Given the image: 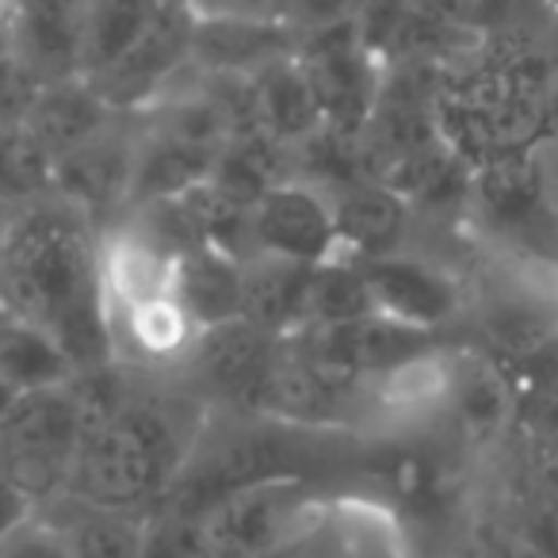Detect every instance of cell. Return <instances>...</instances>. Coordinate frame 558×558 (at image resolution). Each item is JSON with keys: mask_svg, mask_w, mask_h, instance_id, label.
I'll return each mask as SVG.
<instances>
[{"mask_svg": "<svg viewBox=\"0 0 558 558\" xmlns=\"http://www.w3.org/2000/svg\"><path fill=\"white\" fill-rule=\"evenodd\" d=\"M0 295L12 314L58 337L81 372L116 360L100 233L58 195L16 210L0 245Z\"/></svg>", "mask_w": 558, "mask_h": 558, "instance_id": "obj_1", "label": "cell"}, {"mask_svg": "<svg viewBox=\"0 0 558 558\" xmlns=\"http://www.w3.org/2000/svg\"><path fill=\"white\" fill-rule=\"evenodd\" d=\"M157 379L161 375L138 367L126 402L85 428L62 497L138 517L161 509L210 410L180 383Z\"/></svg>", "mask_w": 558, "mask_h": 558, "instance_id": "obj_2", "label": "cell"}, {"mask_svg": "<svg viewBox=\"0 0 558 558\" xmlns=\"http://www.w3.org/2000/svg\"><path fill=\"white\" fill-rule=\"evenodd\" d=\"M555 65L543 35H478L436 73L433 116L444 146L474 165L547 142Z\"/></svg>", "mask_w": 558, "mask_h": 558, "instance_id": "obj_3", "label": "cell"}, {"mask_svg": "<svg viewBox=\"0 0 558 558\" xmlns=\"http://www.w3.org/2000/svg\"><path fill=\"white\" fill-rule=\"evenodd\" d=\"M85 428L88 417L73 379L62 387L27 390L0 413V466L32 509L65 494Z\"/></svg>", "mask_w": 558, "mask_h": 558, "instance_id": "obj_4", "label": "cell"}, {"mask_svg": "<svg viewBox=\"0 0 558 558\" xmlns=\"http://www.w3.org/2000/svg\"><path fill=\"white\" fill-rule=\"evenodd\" d=\"M329 512L318 478H264L210 501L203 517L210 558H268Z\"/></svg>", "mask_w": 558, "mask_h": 558, "instance_id": "obj_5", "label": "cell"}, {"mask_svg": "<svg viewBox=\"0 0 558 558\" xmlns=\"http://www.w3.org/2000/svg\"><path fill=\"white\" fill-rule=\"evenodd\" d=\"M283 337L233 318L226 326L203 329L187 356L172 372L184 390H192L210 413H248L253 417L268 375L276 367Z\"/></svg>", "mask_w": 558, "mask_h": 558, "instance_id": "obj_6", "label": "cell"}, {"mask_svg": "<svg viewBox=\"0 0 558 558\" xmlns=\"http://www.w3.org/2000/svg\"><path fill=\"white\" fill-rule=\"evenodd\" d=\"M279 256L295 264H322L341 253L333 195L303 177L276 184L248 210V256Z\"/></svg>", "mask_w": 558, "mask_h": 558, "instance_id": "obj_7", "label": "cell"}, {"mask_svg": "<svg viewBox=\"0 0 558 558\" xmlns=\"http://www.w3.org/2000/svg\"><path fill=\"white\" fill-rule=\"evenodd\" d=\"M138 116H119L108 131L88 138L85 146L58 157L54 195L77 207L93 226H111L126 210L134 177V154H138Z\"/></svg>", "mask_w": 558, "mask_h": 558, "instance_id": "obj_8", "label": "cell"}, {"mask_svg": "<svg viewBox=\"0 0 558 558\" xmlns=\"http://www.w3.org/2000/svg\"><path fill=\"white\" fill-rule=\"evenodd\" d=\"M192 4L187 0H165L161 16L142 35L138 47H131L111 70L96 73L88 81L100 88V96L111 108L134 116V111L149 108L192 65Z\"/></svg>", "mask_w": 558, "mask_h": 558, "instance_id": "obj_9", "label": "cell"}, {"mask_svg": "<svg viewBox=\"0 0 558 558\" xmlns=\"http://www.w3.org/2000/svg\"><path fill=\"white\" fill-rule=\"evenodd\" d=\"M360 268L367 279L372 311L383 318L436 333L459 314V283L425 256L398 248L375 260H360Z\"/></svg>", "mask_w": 558, "mask_h": 558, "instance_id": "obj_10", "label": "cell"}, {"mask_svg": "<svg viewBox=\"0 0 558 558\" xmlns=\"http://www.w3.org/2000/svg\"><path fill=\"white\" fill-rule=\"evenodd\" d=\"M169 295L199 333L245 318V256L215 245H192L172 264Z\"/></svg>", "mask_w": 558, "mask_h": 558, "instance_id": "obj_11", "label": "cell"}, {"mask_svg": "<svg viewBox=\"0 0 558 558\" xmlns=\"http://www.w3.org/2000/svg\"><path fill=\"white\" fill-rule=\"evenodd\" d=\"M248 104H253V131L268 134L288 149L303 146L326 126L314 81L299 54H283L256 70L248 77Z\"/></svg>", "mask_w": 558, "mask_h": 558, "instance_id": "obj_12", "label": "cell"}, {"mask_svg": "<svg viewBox=\"0 0 558 558\" xmlns=\"http://www.w3.org/2000/svg\"><path fill=\"white\" fill-rule=\"evenodd\" d=\"M333 215H337V245L349 260H375V256L398 253L410 233V199L379 180L364 177L356 184L337 187Z\"/></svg>", "mask_w": 558, "mask_h": 558, "instance_id": "obj_13", "label": "cell"}, {"mask_svg": "<svg viewBox=\"0 0 558 558\" xmlns=\"http://www.w3.org/2000/svg\"><path fill=\"white\" fill-rule=\"evenodd\" d=\"M299 39L283 24L233 16H195L192 32V65L203 73H230L253 77L268 62L295 54Z\"/></svg>", "mask_w": 558, "mask_h": 558, "instance_id": "obj_14", "label": "cell"}, {"mask_svg": "<svg viewBox=\"0 0 558 558\" xmlns=\"http://www.w3.org/2000/svg\"><path fill=\"white\" fill-rule=\"evenodd\" d=\"M119 116H126V111L111 108V104L100 96V88L77 73V77L47 81L43 93L35 96L24 123L32 126L35 138H39L58 161V157H65L70 149L85 146L88 138L108 131Z\"/></svg>", "mask_w": 558, "mask_h": 558, "instance_id": "obj_15", "label": "cell"}, {"mask_svg": "<svg viewBox=\"0 0 558 558\" xmlns=\"http://www.w3.org/2000/svg\"><path fill=\"white\" fill-rule=\"evenodd\" d=\"M218 154H222V149L199 146V142L177 138V134L154 131V126L142 123L126 210L146 207V203H161V199H180L184 192L199 187L203 180H210V172H215Z\"/></svg>", "mask_w": 558, "mask_h": 558, "instance_id": "obj_16", "label": "cell"}, {"mask_svg": "<svg viewBox=\"0 0 558 558\" xmlns=\"http://www.w3.org/2000/svg\"><path fill=\"white\" fill-rule=\"evenodd\" d=\"M471 203L497 230H520L543 210V169L535 149L501 154L471 169Z\"/></svg>", "mask_w": 558, "mask_h": 558, "instance_id": "obj_17", "label": "cell"}, {"mask_svg": "<svg viewBox=\"0 0 558 558\" xmlns=\"http://www.w3.org/2000/svg\"><path fill=\"white\" fill-rule=\"evenodd\" d=\"M314 264L245 256V318L276 337H291L306 322V288Z\"/></svg>", "mask_w": 558, "mask_h": 558, "instance_id": "obj_18", "label": "cell"}, {"mask_svg": "<svg viewBox=\"0 0 558 558\" xmlns=\"http://www.w3.org/2000/svg\"><path fill=\"white\" fill-rule=\"evenodd\" d=\"M444 410L451 413L463 440L486 444L512 417V387L494 360H463L448 372Z\"/></svg>", "mask_w": 558, "mask_h": 558, "instance_id": "obj_19", "label": "cell"}, {"mask_svg": "<svg viewBox=\"0 0 558 558\" xmlns=\"http://www.w3.org/2000/svg\"><path fill=\"white\" fill-rule=\"evenodd\" d=\"M165 0H81V77L111 70L161 16Z\"/></svg>", "mask_w": 558, "mask_h": 558, "instance_id": "obj_20", "label": "cell"}, {"mask_svg": "<svg viewBox=\"0 0 558 558\" xmlns=\"http://www.w3.org/2000/svg\"><path fill=\"white\" fill-rule=\"evenodd\" d=\"M77 372L81 367L73 364L70 352L43 326L20 318V314H9L0 322V383H9L16 395L62 387Z\"/></svg>", "mask_w": 558, "mask_h": 558, "instance_id": "obj_21", "label": "cell"}, {"mask_svg": "<svg viewBox=\"0 0 558 558\" xmlns=\"http://www.w3.org/2000/svg\"><path fill=\"white\" fill-rule=\"evenodd\" d=\"M291 177H295V149L279 146L260 131H238L218 154L210 184L222 187L230 199L253 207L260 195H268L271 187Z\"/></svg>", "mask_w": 558, "mask_h": 558, "instance_id": "obj_22", "label": "cell"}, {"mask_svg": "<svg viewBox=\"0 0 558 558\" xmlns=\"http://www.w3.org/2000/svg\"><path fill=\"white\" fill-rule=\"evenodd\" d=\"M43 509L62 527L70 558H142L146 517L138 512L93 509V505H77L70 497H58Z\"/></svg>", "mask_w": 558, "mask_h": 558, "instance_id": "obj_23", "label": "cell"}, {"mask_svg": "<svg viewBox=\"0 0 558 558\" xmlns=\"http://www.w3.org/2000/svg\"><path fill=\"white\" fill-rule=\"evenodd\" d=\"M482 333L505 360L527 364V360L543 356L555 341V311L539 295L497 291L482 306Z\"/></svg>", "mask_w": 558, "mask_h": 558, "instance_id": "obj_24", "label": "cell"}, {"mask_svg": "<svg viewBox=\"0 0 558 558\" xmlns=\"http://www.w3.org/2000/svg\"><path fill=\"white\" fill-rule=\"evenodd\" d=\"M54 154L27 123H0V195L16 207L54 195Z\"/></svg>", "mask_w": 558, "mask_h": 558, "instance_id": "obj_25", "label": "cell"}, {"mask_svg": "<svg viewBox=\"0 0 558 558\" xmlns=\"http://www.w3.org/2000/svg\"><path fill=\"white\" fill-rule=\"evenodd\" d=\"M372 295H367L364 268L349 256H333L311 268V288H306V326H337V322L367 318Z\"/></svg>", "mask_w": 558, "mask_h": 558, "instance_id": "obj_26", "label": "cell"}, {"mask_svg": "<svg viewBox=\"0 0 558 558\" xmlns=\"http://www.w3.org/2000/svg\"><path fill=\"white\" fill-rule=\"evenodd\" d=\"M142 558H210L203 517L187 509H172V505L154 509L146 517Z\"/></svg>", "mask_w": 558, "mask_h": 558, "instance_id": "obj_27", "label": "cell"}, {"mask_svg": "<svg viewBox=\"0 0 558 558\" xmlns=\"http://www.w3.org/2000/svg\"><path fill=\"white\" fill-rule=\"evenodd\" d=\"M43 85L47 81L27 65L9 35H0V123H24Z\"/></svg>", "mask_w": 558, "mask_h": 558, "instance_id": "obj_28", "label": "cell"}, {"mask_svg": "<svg viewBox=\"0 0 558 558\" xmlns=\"http://www.w3.org/2000/svg\"><path fill=\"white\" fill-rule=\"evenodd\" d=\"M0 558H70V550L54 517L47 509H35L20 524L0 532Z\"/></svg>", "mask_w": 558, "mask_h": 558, "instance_id": "obj_29", "label": "cell"}, {"mask_svg": "<svg viewBox=\"0 0 558 558\" xmlns=\"http://www.w3.org/2000/svg\"><path fill=\"white\" fill-rule=\"evenodd\" d=\"M356 9H360V0H291L288 16H283V27H288L295 39H306V35L352 24V20H356Z\"/></svg>", "mask_w": 558, "mask_h": 558, "instance_id": "obj_30", "label": "cell"}, {"mask_svg": "<svg viewBox=\"0 0 558 558\" xmlns=\"http://www.w3.org/2000/svg\"><path fill=\"white\" fill-rule=\"evenodd\" d=\"M195 16H233V20H264L283 24L291 0H187Z\"/></svg>", "mask_w": 558, "mask_h": 558, "instance_id": "obj_31", "label": "cell"}, {"mask_svg": "<svg viewBox=\"0 0 558 558\" xmlns=\"http://www.w3.org/2000/svg\"><path fill=\"white\" fill-rule=\"evenodd\" d=\"M268 558H352V555L341 543V535H333V527H329V512H326L318 524L306 527L299 539H291L288 547H279L276 555H268Z\"/></svg>", "mask_w": 558, "mask_h": 558, "instance_id": "obj_32", "label": "cell"}, {"mask_svg": "<svg viewBox=\"0 0 558 558\" xmlns=\"http://www.w3.org/2000/svg\"><path fill=\"white\" fill-rule=\"evenodd\" d=\"M543 47H547V58H550V65H555V77H558V9H550L547 32H543Z\"/></svg>", "mask_w": 558, "mask_h": 558, "instance_id": "obj_33", "label": "cell"}, {"mask_svg": "<svg viewBox=\"0 0 558 558\" xmlns=\"http://www.w3.org/2000/svg\"><path fill=\"white\" fill-rule=\"evenodd\" d=\"M547 138H558V77L547 96Z\"/></svg>", "mask_w": 558, "mask_h": 558, "instance_id": "obj_34", "label": "cell"}, {"mask_svg": "<svg viewBox=\"0 0 558 558\" xmlns=\"http://www.w3.org/2000/svg\"><path fill=\"white\" fill-rule=\"evenodd\" d=\"M16 203H9L4 195H0V245H4V238H9V230H12V222H16Z\"/></svg>", "mask_w": 558, "mask_h": 558, "instance_id": "obj_35", "label": "cell"}, {"mask_svg": "<svg viewBox=\"0 0 558 558\" xmlns=\"http://www.w3.org/2000/svg\"><path fill=\"white\" fill-rule=\"evenodd\" d=\"M543 4H547V9H558V0H543Z\"/></svg>", "mask_w": 558, "mask_h": 558, "instance_id": "obj_36", "label": "cell"}]
</instances>
